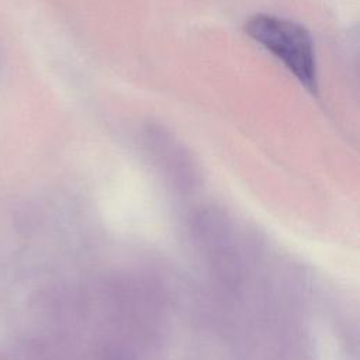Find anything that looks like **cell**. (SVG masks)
<instances>
[{"mask_svg":"<svg viewBox=\"0 0 360 360\" xmlns=\"http://www.w3.org/2000/svg\"><path fill=\"white\" fill-rule=\"evenodd\" d=\"M245 32L274 55L309 93L318 91L314 41L304 25L283 17L259 13L246 21Z\"/></svg>","mask_w":360,"mask_h":360,"instance_id":"cell-1","label":"cell"},{"mask_svg":"<svg viewBox=\"0 0 360 360\" xmlns=\"http://www.w3.org/2000/svg\"><path fill=\"white\" fill-rule=\"evenodd\" d=\"M0 69H1V51H0Z\"/></svg>","mask_w":360,"mask_h":360,"instance_id":"cell-2","label":"cell"}]
</instances>
